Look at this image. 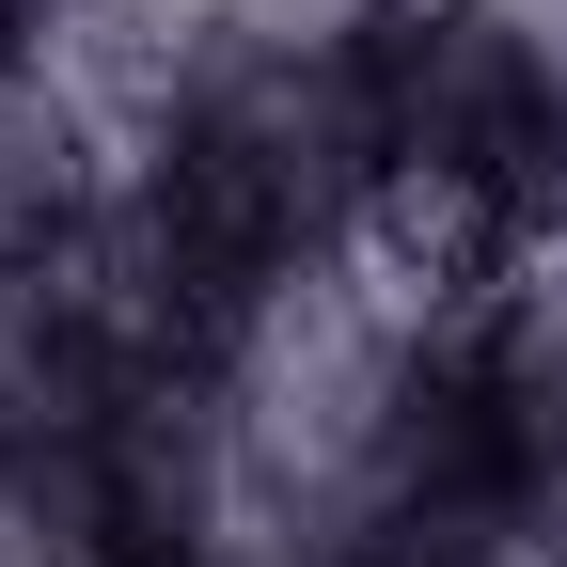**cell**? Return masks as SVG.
<instances>
[{"label": "cell", "mask_w": 567, "mask_h": 567, "mask_svg": "<svg viewBox=\"0 0 567 567\" xmlns=\"http://www.w3.org/2000/svg\"><path fill=\"white\" fill-rule=\"evenodd\" d=\"M536 80H551V158H567V0H536Z\"/></svg>", "instance_id": "cell-1"}]
</instances>
